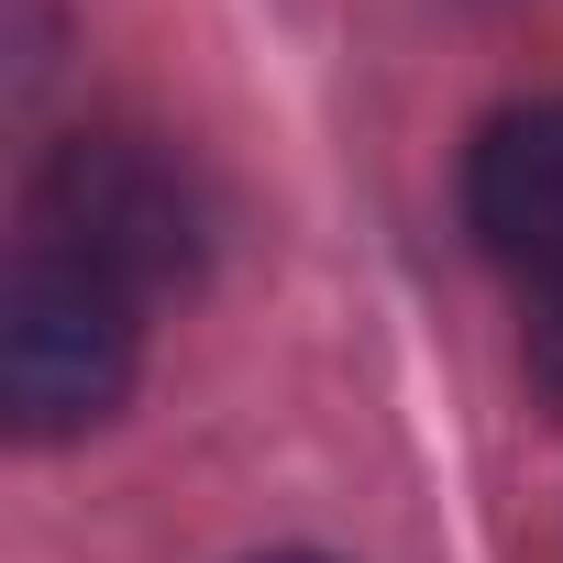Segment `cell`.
<instances>
[{"instance_id": "obj_1", "label": "cell", "mask_w": 563, "mask_h": 563, "mask_svg": "<svg viewBox=\"0 0 563 563\" xmlns=\"http://www.w3.org/2000/svg\"><path fill=\"white\" fill-rule=\"evenodd\" d=\"M34 243L111 276L122 299H166L210 254V199L177 144L155 133H78L34 177Z\"/></svg>"}, {"instance_id": "obj_2", "label": "cell", "mask_w": 563, "mask_h": 563, "mask_svg": "<svg viewBox=\"0 0 563 563\" xmlns=\"http://www.w3.org/2000/svg\"><path fill=\"white\" fill-rule=\"evenodd\" d=\"M133 354H144V299L23 243L12 288H0V409H12V431L23 442L100 431L133 387Z\"/></svg>"}, {"instance_id": "obj_3", "label": "cell", "mask_w": 563, "mask_h": 563, "mask_svg": "<svg viewBox=\"0 0 563 563\" xmlns=\"http://www.w3.org/2000/svg\"><path fill=\"white\" fill-rule=\"evenodd\" d=\"M464 221L519 288H563V100H519L464 144Z\"/></svg>"}, {"instance_id": "obj_4", "label": "cell", "mask_w": 563, "mask_h": 563, "mask_svg": "<svg viewBox=\"0 0 563 563\" xmlns=\"http://www.w3.org/2000/svg\"><path fill=\"white\" fill-rule=\"evenodd\" d=\"M530 387L563 409V288H541V299H530Z\"/></svg>"}, {"instance_id": "obj_5", "label": "cell", "mask_w": 563, "mask_h": 563, "mask_svg": "<svg viewBox=\"0 0 563 563\" xmlns=\"http://www.w3.org/2000/svg\"><path fill=\"white\" fill-rule=\"evenodd\" d=\"M265 563H321V552H265Z\"/></svg>"}]
</instances>
